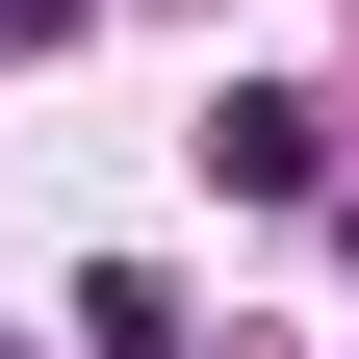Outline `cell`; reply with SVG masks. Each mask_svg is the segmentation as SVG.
I'll return each instance as SVG.
<instances>
[{"mask_svg":"<svg viewBox=\"0 0 359 359\" xmlns=\"http://www.w3.org/2000/svg\"><path fill=\"white\" fill-rule=\"evenodd\" d=\"M205 180H231V205H334V103H308V77H231V103H205Z\"/></svg>","mask_w":359,"mask_h":359,"instance_id":"obj_1","label":"cell"},{"mask_svg":"<svg viewBox=\"0 0 359 359\" xmlns=\"http://www.w3.org/2000/svg\"><path fill=\"white\" fill-rule=\"evenodd\" d=\"M52 26H77V0H0V52H52Z\"/></svg>","mask_w":359,"mask_h":359,"instance_id":"obj_2","label":"cell"},{"mask_svg":"<svg viewBox=\"0 0 359 359\" xmlns=\"http://www.w3.org/2000/svg\"><path fill=\"white\" fill-rule=\"evenodd\" d=\"M334 257H359V205H334Z\"/></svg>","mask_w":359,"mask_h":359,"instance_id":"obj_3","label":"cell"}]
</instances>
